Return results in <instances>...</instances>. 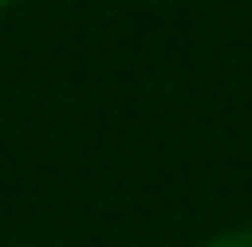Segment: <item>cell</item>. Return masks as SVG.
I'll list each match as a JSON object with an SVG mask.
<instances>
[{
	"mask_svg": "<svg viewBox=\"0 0 252 247\" xmlns=\"http://www.w3.org/2000/svg\"><path fill=\"white\" fill-rule=\"evenodd\" d=\"M10 5H21V0H0V10H10Z\"/></svg>",
	"mask_w": 252,
	"mask_h": 247,
	"instance_id": "7a4b0ae2",
	"label": "cell"
},
{
	"mask_svg": "<svg viewBox=\"0 0 252 247\" xmlns=\"http://www.w3.org/2000/svg\"><path fill=\"white\" fill-rule=\"evenodd\" d=\"M26 247H41V242H26Z\"/></svg>",
	"mask_w": 252,
	"mask_h": 247,
	"instance_id": "3957f363",
	"label": "cell"
},
{
	"mask_svg": "<svg viewBox=\"0 0 252 247\" xmlns=\"http://www.w3.org/2000/svg\"><path fill=\"white\" fill-rule=\"evenodd\" d=\"M201 247H252V221H242V227H221V232H211Z\"/></svg>",
	"mask_w": 252,
	"mask_h": 247,
	"instance_id": "6da1fadb",
	"label": "cell"
}]
</instances>
